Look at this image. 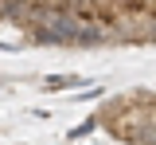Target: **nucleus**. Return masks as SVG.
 I'll return each mask as SVG.
<instances>
[{"instance_id":"f257e3e1","label":"nucleus","mask_w":156,"mask_h":145,"mask_svg":"<svg viewBox=\"0 0 156 145\" xmlns=\"http://www.w3.org/2000/svg\"><path fill=\"white\" fill-rule=\"evenodd\" d=\"M66 86H78V75H62V79H47V90H66Z\"/></svg>"}]
</instances>
